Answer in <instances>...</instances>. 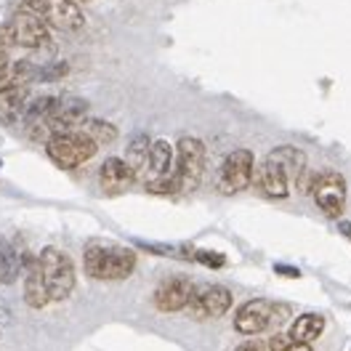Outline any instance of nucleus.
Segmentation results:
<instances>
[{"label":"nucleus","mask_w":351,"mask_h":351,"mask_svg":"<svg viewBox=\"0 0 351 351\" xmlns=\"http://www.w3.org/2000/svg\"><path fill=\"white\" fill-rule=\"evenodd\" d=\"M314 199L317 205L322 208V213L330 219H338L343 213V205H346V181L341 173H332L325 171L314 178Z\"/></svg>","instance_id":"nucleus-8"},{"label":"nucleus","mask_w":351,"mask_h":351,"mask_svg":"<svg viewBox=\"0 0 351 351\" xmlns=\"http://www.w3.org/2000/svg\"><path fill=\"white\" fill-rule=\"evenodd\" d=\"M195 261L202 263V266H208V269H223V266H226V256L219 253V250H205V247H197Z\"/></svg>","instance_id":"nucleus-23"},{"label":"nucleus","mask_w":351,"mask_h":351,"mask_svg":"<svg viewBox=\"0 0 351 351\" xmlns=\"http://www.w3.org/2000/svg\"><path fill=\"white\" fill-rule=\"evenodd\" d=\"M86 274L93 280H125L136 269V253L120 245H101L90 242L83 256Z\"/></svg>","instance_id":"nucleus-1"},{"label":"nucleus","mask_w":351,"mask_h":351,"mask_svg":"<svg viewBox=\"0 0 351 351\" xmlns=\"http://www.w3.org/2000/svg\"><path fill=\"white\" fill-rule=\"evenodd\" d=\"M24 301L32 308H43L51 301L38 258H27V266H24Z\"/></svg>","instance_id":"nucleus-14"},{"label":"nucleus","mask_w":351,"mask_h":351,"mask_svg":"<svg viewBox=\"0 0 351 351\" xmlns=\"http://www.w3.org/2000/svg\"><path fill=\"white\" fill-rule=\"evenodd\" d=\"M24 8H29L32 14H38L48 27L59 29V32H77L86 16L77 5V0H22Z\"/></svg>","instance_id":"nucleus-5"},{"label":"nucleus","mask_w":351,"mask_h":351,"mask_svg":"<svg viewBox=\"0 0 351 351\" xmlns=\"http://www.w3.org/2000/svg\"><path fill=\"white\" fill-rule=\"evenodd\" d=\"M234 351H263V343H258V341H247V343L237 346Z\"/></svg>","instance_id":"nucleus-26"},{"label":"nucleus","mask_w":351,"mask_h":351,"mask_svg":"<svg viewBox=\"0 0 351 351\" xmlns=\"http://www.w3.org/2000/svg\"><path fill=\"white\" fill-rule=\"evenodd\" d=\"M96 149H99V147L88 138L86 133H80V131L56 133V136H51V141L45 144L48 157H51L59 168H66V171L88 162V160L96 154Z\"/></svg>","instance_id":"nucleus-4"},{"label":"nucleus","mask_w":351,"mask_h":351,"mask_svg":"<svg viewBox=\"0 0 351 351\" xmlns=\"http://www.w3.org/2000/svg\"><path fill=\"white\" fill-rule=\"evenodd\" d=\"M66 75L64 62H51V64H38V83H53Z\"/></svg>","instance_id":"nucleus-22"},{"label":"nucleus","mask_w":351,"mask_h":351,"mask_svg":"<svg viewBox=\"0 0 351 351\" xmlns=\"http://www.w3.org/2000/svg\"><path fill=\"white\" fill-rule=\"evenodd\" d=\"M88 117V101L86 99H56L53 112L48 117V128L51 133H69L77 131Z\"/></svg>","instance_id":"nucleus-11"},{"label":"nucleus","mask_w":351,"mask_h":351,"mask_svg":"<svg viewBox=\"0 0 351 351\" xmlns=\"http://www.w3.org/2000/svg\"><path fill=\"white\" fill-rule=\"evenodd\" d=\"M133 181H136V178H133L131 168L125 165L123 157H107V160L101 162L99 184H101V189H104L107 195H123Z\"/></svg>","instance_id":"nucleus-13"},{"label":"nucleus","mask_w":351,"mask_h":351,"mask_svg":"<svg viewBox=\"0 0 351 351\" xmlns=\"http://www.w3.org/2000/svg\"><path fill=\"white\" fill-rule=\"evenodd\" d=\"M285 351H311V346L308 343H290Z\"/></svg>","instance_id":"nucleus-27"},{"label":"nucleus","mask_w":351,"mask_h":351,"mask_svg":"<svg viewBox=\"0 0 351 351\" xmlns=\"http://www.w3.org/2000/svg\"><path fill=\"white\" fill-rule=\"evenodd\" d=\"M274 271H277V274H282V277H293V280H298V277H301V271H298L295 266H274Z\"/></svg>","instance_id":"nucleus-25"},{"label":"nucleus","mask_w":351,"mask_h":351,"mask_svg":"<svg viewBox=\"0 0 351 351\" xmlns=\"http://www.w3.org/2000/svg\"><path fill=\"white\" fill-rule=\"evenodd\" d=\"M27 107H29L27 88H11V90H3V93H0V123H3V125H16V123H24Z\"/></svg>","instance_id":"nucleus-15"},{"label":"nucleus","mask_w":351,"mask_h":351,"mask_svg":"<svg viewBox=\"0 0 351 351\" xmlns=\"http://www.w3.org/2000/svg\"><path fill=\"white\" fill-rule=\"evenodd\" d=\"M38 261H40V269H43L48 298L51 301H64V298H69V293L75 287V266L69 261V256L62 253L59 247H43V253H40Z\"/></svg>","instance_id":"nucleus-3"},{"label":"nucleus","mask_w":351,"mask_h":351,"mask_svg":"<svg viewBox=\"0 0 351 351\" xmlns=\"http://www.w3.org/2000/svg\"><path fill=\"white\" fill-rule=\"evenodd\" d=\"M322 330H325V317L322 314H301L293 322L287 335L293 338V343H311L322 335Z\"/></svg>","instance_id":"nucleus-19"},{"label":"nucleus","mask_w":351,"mask_h":351,"mask_svg":"<svg viewBox=\"0 0 351 351\" xmlns=\"http://www.w3.org/2000/svg\"><path fill=\"white\" fill-rule=\"evenodd\" d=\"M269 160H274L282 171H285L290 186L301 181V176L306 173V154L295 147H277L274 152L269 154Z\"/></svg>","instance_id":"nucleus-17"},{"label":"nucleus","mask_w":351,"mask_h":351,"mask_svg":"<svg viewBox=\"0 0 351 351\" xmlns=\"http://www.w3.org/2000/svg\"><path fill=\"white\" fill-rule=\"evenodd\" d=\"M149 152H152V141L144 136V133H133L131 141H128V149H125V165L131 168L133 178L141 184V178L147 173V165H149Z\"/></svg>","instance_id":"nucleus-16"},{"label":"nucleus","mask_w":351,"mask_h":351,"mask_svg":"<svg viewBox=\"0 0 351 351\" xmlns=\"http://www.w3.org/2000/svg\"><path fill=\"white\" fill-rule=\"evenodd\" d=\"M290 343H293V338H290V335L277 332V335H271V341H269V351H285Z\"/></svg>","instance_id":"nucleus-24"},{"label":"nucleus","mask_w":351,"mask_h":351,"mask_svg":"<svg viewBox=\"0 0 351 351\" xmlns=\"http://www.w3.org/2000/svg\"><path fill=\"white\" fill-rule=\"evenodd\" d=\"M8 27V35L14 45H22V48H45L51 45V35H48V24L32 14L29 8H22V11H14L11 19L5 22Z\"/></svg>","instance_id":"nucleus-7"},{"label":"nucleus","mask_w":351,"mask_h":351,"mask_svg":"<svg viewBox=\"0 0 351 351\" xmlns=\"http://www.w3.org/2000/svg\"><path fill=\"white\" fill-rule=\"evenodd\" d=\"M24 271V263L22 256L11 247V242L5 237H0V282L3 285H11L16 282V277Z\"/></svg>","instance_id":"nucleus-20"},{"label":"nucleus","mask_w":351,"mask_h":351,"mask_svg":"<svg viewBox=\"0 0 351 351\" xmlns=\"http://www.w3.org/2000/svg\"><path fill=\"white\" fill-rule=\"evenodd\" d=\"M261 186L269 197H287L290 195V181H287L285 171L269 157L261 165Z\"/></svg>","instance_id":"nucleus-18"},{"label":"nucleus","mask_w":351,"mask_h":351,"mask_svg":"<svg viewBox=\"0 0 351 351\" xmlns=\"http://www.w3.org/2000/svg\"><path fill=\"white\" fill-rule=\"evenodd\" d=\"M195 295V285L186 277H171L154 290V306L160 311H181L189 306Z\"/></svg>","instance_id":"nucleus-12"},{"label":"nucleus","mask_w":351,"mask_h":351,"mask_svg":"<svg viewBox=\"0 0 351 351\" xmlns=\"http://www.w3.org/2000/svg\"><path fill=\"white\" fill-rule=\"evenodd\" d=\"M343 234H346V237L351 240V223H343Z\"/></svg>","instance_id":"nucleus-28"},{"label":"nucleus","mask_w":351,"mask_h":351,"mask_svg":"<svg viewBox=\"0 0 351 351\" xmlns=\"http://www.w3.org/2000/svg\"><path fill=\"white\" fill-rule=\"evenodd\" d=\"M80 133H86L88 138L99 147H110V144H114L117 141V128L112 125V123H107V120H96V117H86L83 120V125L77 128Z\"/></svg>","instance_id":"nucleus-21"},{"label":"nucleus","mask_w":351,"mask_h":351,"mask_svg":"<svg viewBox=\"0 0 351 351\" xmlns=\"http://www.w3.org/2000/svg\"><path fill=\"white\" fill-rule=\"evenodd\" d=\"M202 173H205V144L195 136H184L176 147V192H195Z\"/></svg>","instance_id":"nucleus-2"},{"label":"nucleus","mask_w":351,"mask_h":351,"mask_svg":"<svg viewBox=\"0 0 351 351\" xmlns=\"http://www.w3.org/2000/svg\"><path fill=\"white\" fill-rule=\"evenodd\" d=\"M77 3H86V0H77Z\"/></svg>","instance_id":"nucleus-29"},{"label":"nucleus","mask_w":351,"mask_h":351,"mask_svg":"<svg viewBox=\"0 0 351 351\" xmlns=\"http://www.w3.org/2000/svg\"><path fill=\"white\" fill-rule=\"evenodd\" d=\"M253 168H256V160L250 149H234L226 154L216 173V186L221 195H237L242 189H247L253 178Z\"/></svg>","instance_id":"nucleus-6"},{"label":"nucleus","mask_w":351,"mask_h":351,"mask_svg":"<svg viewBox=\"0 0 351 351\" xmlns=\"http://www.w3.org/2000/svg\"><path fill=\"white\" fill-rule=\"evenodd\" d=\"M232 293H229V287L223 285H208L202 287V290H195V295H192V301H189V311H192V317H197V319H205V317H223L229 308H232Z\"/></svg>","instance_id":"nucleus-9"},{"label":"nucleus","mask_w":351,"mask_h":351,"mask_svg":"<svg viewBox=\"0 0 351 351\" xmlns=\"http://www.w3.org/2000/svg\"><path fill=\"white\" fill-rule=\"evenodd\" d=\"M271 322H277L274 317V304H269L266 298H253L247 304H242L240 311L234 314V328L242 335H256L263 332Z\"/></svg>","instance_id":"nucleus-10"}]
</instances>
